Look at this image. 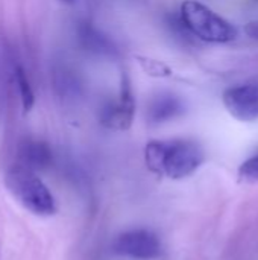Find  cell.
I'll return each instance as SVG.
<instances>
[{
	"mask_svg": "<svg viewBox=\"0 0 258 260\" xmlns=\"http://www.w3.org/2000/svg\"><path fill=\"white\" fill-rule=\"evenodd\" d=\"M148 168L172 180H181L199 169L205 160L204 149L192 140L151 142L146 146Z\"/></svg>",
	"mask_w": 258,
	"mask_h": 260,
	"instance_id": "6da1fadb",
	"label": "cell"
},
{
	"mask_svg": "<svg viewBox=\"0 0 258 260\" xmlns=\"http://www.w3.org/2000/svg\"><path fill=\"white\" fill-rule=\"evenodd\" d=\"M5 184L15 200L30 213L38 216H52L56 212V203L47 186L36 177L35 171L14 165L5 175Z\"/></svg>",
	"mask_w": 258,
	"mask_h": 260,
	"instance_id": "7a4b0ae2",
	"label": "cell"
},
{
	"mask_svg": "<svg viewBox=\"0 0 258 260\" xmlns=\"http://www.w3.org/2000/svg\"><path fill=\"white\" fill-rule=\"evenodd\" d=\"M181 20L193 35L208 43H230L237 37V30L230 21L195 0L181 5Z\"/></svg>",
	"mask_w": 258,
	"mask_h": 260,
	"instance_id": "3957f363",
	"label": "cell"
},
{
	"mask_svg": "<svg viewBox=\"0 0 258 260\" xmlns=\"http://www.w3.org/2000/svg\"><path fill=\"white\" fill-rule=\"evenodd\" d=\"M114 248L119 254L132 259H155L161 253V244L158 238L148 230H132L117 238Z\"/></svg>",
	"mask_w": 258,
	"mask_h": 260,
	"instance_id": "277c9868",
	"label": "cell"
},
{
	"mask_svg": "<svg viewBox=\"0 0 258 260\" xmlns=\"http://www.w3.org/2000/svg\"><path fill=\"white\" fill-rule=\"evenodd\" d=\"M227 110L239 120L251 122L258 119V85L246 84L228 88L224 93Z\"/></svg>",
	"mask_w": 258,
	"mask_h": 260,
	"instance_id": "5b68a950",
	"label": "cell"
},
{
	"mask_svg": "<svg viewBox=\"0 0 258 260\" xmlns=\"http://www.w3.org/2000/svg\"><path fill=\"white\" fill-rule=\"evenodd\" d=\"M135 113V104L128 84L122 87L120 96L116 101L108 102L100 111V123L108 129L125 131L132 125Z\"/></svg>",
	"mask_w": 258,
	"mask_h": 260,
	"instance_id": "8992f818",
	"label": "cell"
},
{
	"mask_svg": "<svg viewBox=\"0 0 258 260\" xmlns=\"http://www.w3.org/2000/svg\"><path fill=\"white\" fill-rule=\"evenodd\" d=\"M78 38L81 46L96 55V56H106V58H113L117 53V49L114 46V43L99 29H96L93 24L90 23H81L78 27Z\"/></svg>",
	"mask_w": 258,
	"mask_h": 260,
	"instance_id": "52a82bcc",
	"label": "cell"
},
{
	"mask_svg": "<svg viewBox=\"0 0 258 260\" xmlns=\"http://www.w3.org/2000/svg\"><path fill=\"white\" fill-rule=\"evenodd\" d=\"M18 157H20V165L32 171L46 169L52 163V151L46 143L38 140H27L21 143L18 149Z\"/></svg>",
	"mask_w": 258,
	"mask_h": 260,
	"instance_id": "ba28073f",
	"label": "cell"
},
{
	"mask_svg": "<svg viewBox=\"0 0 258 260\" xmlns=\"http://www.w3.org/2000/svg\"><path fill=\"white\" fill-rule=\"evenodd\" d=\"M182 110V104L178 98L172 94H160L151 102L148 108V117L152 123H164L178 117Z\"/></svg>",
	"mask_w": 258,
	"mask_h": 260,
	"instance_id": "9c48e42d",
	"label": "cell"
},
{
	"mask_svg": "<svg viewBox=\"0 0 258 260\" xmlns=\"http://www.w3.org/2000/svg\"><path fill=\"white\" fill-rule=\"evenodd\" d=\"M14 76H15V85H17V91H18V96L21 101V107H23L24 113H29L35 105V93H33L32 84L21 66L15 67Z\"/></svg>",
	"mask_w": 258,
	"mask_h": 260,
	"instance_id": "30bf717a",
	"label": "cell"
},
{
	"mask_svg": "<svg viewBox=\"0 0 258 260\" xmlns=\"http://www.w3.org/2000/svg\"><path fill=\"white\" fill-rule=\"evenodd\" d=\"M239 175L246 183H258V155L246 160L240 166Z\"/></svg>",
	"mask_w": 258,
	"mask_h": 260,
	"instance_id": "8fae6325",
	"label": "cell"
},
{
	"mask_svg": "<svg viewBox=\"0 0 258 260\" xmlns=\"http://www.w3.org/2000/svg\"><path fill=\"white\" fill-rule=\"evenodd\" d=\"M245 32L248 37L258 40V21H251L245 26Z\"/></svg>",
	"mask_w": 258,
	"mask_h": 260,
	"instance_id": "7c38bea8",
	"label": "cell"
},
{
	"mask_svg": "<svg viewBox=\"0 0 258 260\" xmlns=\"http://www.w3.org/2000/svg\"><path fill=\"white\" fill-rule=\"evenodd\" d=\"M61 2H64V3H73L75 0H61Z\"/></svg>",
	"mask_w": 258,
	"mask_h": 260,
	"instance_id": "4fadbf2b",
	"label": "cell"
}]
</instances>
